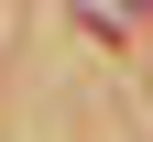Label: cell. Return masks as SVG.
Masks as SVG:
<instances>
[{
	"mask_svg": "<svg viewBox=\"0 0 153 142\" xmlns=\"http://www.w3.org/2000/svg\"><path fill=\"white\" fill-rule=\"evenodd\" d=\"M131 11H142V22H153V0H131Z\"/></svg>",
	"mask_w": 153,
	"mask_h": 142,
	"instance_id": "obj_1",
	"label": "cell"
}]
</instances>
